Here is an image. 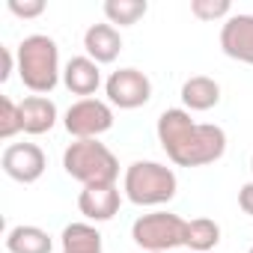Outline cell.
I'll list each match as a JSON object with an SVG mask.
<instances>
[{
    "mask_svg": "<svg viewBox=\"0 0 253 253\" xmlns=\"http://www.w3.org/2000/svg\"><path fill=\"white\" fill-rule=\"evenodd\" d=\"M21 122H24V134H48L57 125V104L48 95H27L21 101Z\"/></svg>",
    "mask_w": 253,
    "mask_h": 253,
    "instance_id": "4fadbf2b",
    "label": "cell"
},
{
    "mask_svg": "<svg viewBox=\"0 0 253 253\" xmlns=\"http://www.w3.org/2000/svg\"><path fill=\"white\" fill-rule=\"evenodd\" d=\"M220 101V84L209 75H194L182 84V104L185 110L191 113H203V110H211L217 107Z\"/></svg>",
    "mask_w": 253,
    "mask_h": 253,
    "instance_id": "5bb4252c",
    "label": "cell"
},
{
    "mask_svg": "<svg viewBox=\"0 0 253 253\" xmlns=\"http://www.w3.org/2000/svg\"><path fill=\"white\" fill-rule=\"evenodd\" d=\"M238 206H241V211H244V214H250V217H253V182L241 185V191H238Z\"/></svg>",
    "mask_w": 253,
    "mask_h": 253,
    "instance_id": "603a6c76",
    "label": "cell"
},
{
    "mask_svg": "<svg viewBox=\"0 0 253 253\" xmlns=\"http://www.w3.org/2000/svg\"><path fill=\"white\" fill-rule=\"evenodd\" d=\"M250 173H253V155H250Z\"/></svg>",
    "mask_w": 253,
    "mask_h": 253,
    "instance_id": "cb8c5ba5",
    "label": "cell"
},
{
    "mask_svg": "<svg viewBox=\"0 0 253 253\" xmlns=\"http://www.w3.org/2000/svg\"><path fill=\"white\" fill-rule=\"evenodd\" d=\"M63 84L72 95H81V98H92L101 86V69L95 60L89 57H72L63 69Z\"/></svg>",
    "mask_w": 253,
    "mask_h": 253,
    "instance_id": "8fae6325",
    "label": "cell"
},
{
    "mask_svg": "<svg viewBox=\"0 0 253 253\" xmlns=\"http://www.w3.org/2000/svg\"><path fill=\"white\" fill-rule=\"evenodd\" d=\"M185 226L188 220L173 211H149L134 220L131 238L146 253H170L173 247H185Z\"/></svg>",
    "mask_w": 253,
    "mask_h": 253,
    "instance_id": "5b68a950",
    "label": "cell"
},
{
    "mask_svg": "<svg viewBox=\"0 0 253 253\" xmlns=\"http://www.w3.org/2000/svg\"><path fill=\"white\" fill-rule=\"evenodd\" d=\"M220 244V226L211 217H194L185 226V247L194 253H209Z\"/></svg>",
    "mask_w": 253,
    "mask_h": 253,
    "instance_id": "e0dca14e",
    "label": "cell"
},
{
    "mask_svg": "<svg viewBox=\"0 0 253 253\" xmlns=\"http://www.w3.org/2000/svg\"><path fill=\"white\" fill-rule=\"evenodd\" d=\"M9 12L12 15H18V18H39L42 12H45V0H9Z\"/></svg>",
    "mask_w": 253,
    "mask_h": 253,
    "instance_id": "44dd1931",
    "label": "cell"
},
{
    "mask_svg": "<svg viewBox=\"0 0 253 253\" xmlns=\"http://www.w3.org/2000/svg\"><path fill=\"white\" fill-rule=\"evenodd\" d=\"M191 12L200 21H220V18L232 15V3H229V0H194Z\"/></svg>",
    "mask_w": 253,
    "mask_h": 253,
    "instance_id": "ffe728a7",
    "label": "cell"
},
{
    "mask_svg": "<svg viewBox=\"0 0 253 253\" xmlns=\"http://www.w3.org/2000/svg\"><path fill=\"white\" fill-rule=\"evenodd\" d=\"M0 60H3V69H0V81H9V75L15 72V66H18V57L12 54V48H0Z\"/></svg>",
    "mask_w": 253,
    "mask_h": 253,
    "instance_id": "7402d4cb",
    "label": "cell"
},
{
    "mask_svg": "<svg viewBox=\"0 0 253 253\" xmlns=\"http://www.w3.org/2000/svg\"><path fill=\"white\" fill-rule=\"evenodd\" d=\"M220 51L229 60L253 66V15L238 12L229 15L220 27Z\"/></svg>",
    "mask_w": 253,
    "mask_h": 253,
    "instance_id": "9c48e42d",
    "label": "cell"
},
{
    "mask_svg": "<svg viewBox=\"0 0 253 253\" xmlns=\"http://www.w3.org/2000/svg\"><path fill=\"white\" fill-rule=\"evenodd\" d=\"M6 250L9 253H51L54 241L42 226L33 223H18L6 232Z\"/></svg>",
    "mask_w": 253,
    "mask_h": 253,
    "instance_id": "9a60e30c",
    "label": "cell"
},
{
    "mask_svg": "<svg viewBox=\"0 0 253 253\" xmlns=\"http://www.w3.org/2000/svg\"><path fill=\"white\" fill-rule=\"evenodd\" d=\"M63 125L75 140H98L113 128V107L101 98H78L66 110Z\"/></svg>",
    "mask_w": 253,
    "mask_h": 253,
    "instance_id": "8992f818",
    "label": "cell"
},
{
    "mask_svg": "<svg viewBox=\"0 0 253 253\" xmlns=\"http://www.w3.org/2000/svg\"><path fill=\"white\" fill-rule=\"evenodd\" d=\"M247 253H253V247H250V250H247Z\"/></svg>",
    "mask_w": 253,
    "mask_h": 253,
    "instance_id": "d4e9b609",
    "label": "cell"
},
{
    "mask_svg": "<svg viewBox=\"0 0 253 253\" xmlns=\"http://www.w3.org/2000/svg\"><path fill=\"white\" fill-rule=\"evenodd\" d=\"M18 131H24L21 104H15L9 95H0V137H3V140H12Z\"/></svg>",
    "mask_w": 253,
    "mask_h": 253,
    "instance_id": "d6986e66",
    "label": "cell"
},
{
    "mask_svg": "<svg viewBox=\"0 0 253 253\" xmlns=\"http://www.w3.org/2000/svg\"><path fill=\"white\" fill-rule=\"evenodd\" d=\"M176 173L158 161H134L122 179V191L134 206H164L176 197Z\"/></svg>",
    "mask_w": 253,
    "mask_h": 253,
    "instance_id": "277c9868",
    "label": "cell"
},
{
    "mask_svg": "<svg viewBox=\"0 0 253 253\" xmlns=\"http://www.w3.org/2000/svg\"><path fill=\"white\" fill-rule=\"evenodd\" d=\"M18 75H21V84L36 92V95H48L60 78H63V69H60V48L51 36L45 33H33V36H24L18 51Z\"/></svg>",
    "mask_w": 253,
    "mask_h": 253,
    "instance_id": "7a4b0ae2",
    "label": "cell"
},
{
    "mask_svg": "<svg viewBox=\"0 0 253 253\" xmlns=\"http://www.w3.org/2000/svg\"><path fill=\"white\" fill-rule=\"evenodd\" d=\"M60 238H63V253H104L101 232L92 223H69Z\"/></svg>",
    "mask_w": 253,
    "mask_h": 253,
    "instance_id": "2e32d148",
    "label": "cell"
},
{
    "mask_svg": "<svg viewBox=\"0 0 253 253\" xmlns=\"http://www.w3.org/2000/svg\"><path fill=\"white\" fill-rule=\"evenodd\" d=\"M84 48H86V57L95 60L98 66L104 63H113L122 51V36L113 24H92L86 33H84Z\"/></svg>",
    "mask_w": 253,
    "mask_h": 253,
    "instance_id": "7c38bea8",
    "label": "cell"
},
{
    "mask_svg": "<svg viewBox=\"0 0 253 253\" xmlns=\"http://www.w3.org/2000/svg\"><path fill=\"white\" fill-rule=\"evenodd\" d=\"M119 203H122V197H119L116 185H95V188H84L78 194V209L92 223L113 220V214L119 211Z\"/></svg>",
    "mask_w": 253,
    "mask_h": 253,
    "instance_id": "30bf717a",
    "label": "cell"
},
{
    "mask_svg": "<svg viewBox=\"0 0 253 253\" xmlns=\"http://www.w3.org/2000/svg\"><path fill=\"white\" fill-rule=\"evenodd\" d=\"M155 131L161 149L179 167H206L220 161L226 152V131L211 122H194L185 107H167L158 116Z\"/></svg>",
    "mask_w": 253,
    "mask_h": 253,
    "instance_id": "6da1fadb",
    "label": "cell"
},
{
    "mask_svg": "<svg viewBox=\"0 0 253 253\" xmlns=\"http://www.w3.org/2000/svg\"><path fill=\"white\" fill-rule=\"evenodd\" d=\"M0 167H3V173L12 182L33 185V182L42 179V173L48 167V158L36 143H9L3 149V155H0Z\"/></svg>",
    "mask_w": 253,
    "mask_h": 253,
    "instance_id": "ba28073f",
    "label": "cell"
},
{
    "mask_svg": "<svg viewBox=\"0 0 253 253\" xmlns=\"http://www.w3.org/2000/svg\"><path fill=\"white\" fill-rule=\"evenodd\" d=\"M63 170L81 182L84 188L95 185H116L119 179V161L116 155L98 143V140H75L63 152Z\"/></svg>",
    "mask_w": 253,
    "mask_h": 253,
    "instance_id": "3957f363",
    "label": "cell"
},
{
    "mask_svg": "<svg viewBox=\"0 0 253 253\" xmlns=\"http://www.w3.org/2000/svg\"><path fill=\"white\" fill-rule=\"evenodd\" d=\"M149 12V3L146 0H107L104 3V18L107 24H119V27H131L137 24L143 15Z\"/></svg>",
    "mask_w": 253,
    "mask_h": 253,
    "instance_id": "ac0fdd59",
    "label": "cell"
},
{
    "mask_svg": "<svg viewBox=\"0 0 253 253\" xmlns=\"http://www.w3.org/2000/svg\"><path fill=\"white\" fill-rule=\"evenodd\" d=\"M104 95L110 107L119 110H137L152 98V81L140 69H116L104 81Z\"/></svg>",
    "mask_w": 253,
    "mask_h": 253,
    "instance_id": "52a82bcc",
    "label": "cell"
}]
</instances>
